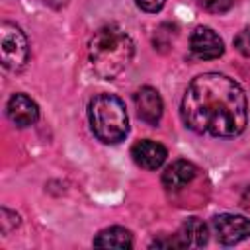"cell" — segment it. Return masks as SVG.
I'll return each mask as SVG.
<instances>
[{
  "instance_id": "obj_15",
  "label": "cell",
  "mask_w": 250,
  "mask_h": 250,
  "mask_svg": "<svg viewBox=\"0 0 250 250\" xmlns=\"http://www.w3.org/2000/svg\"><path fill=\"white\" fill-rule=\"evenodd\" d=\"M0 223H2V232L4 234H8L10 230H12V225L14 227H18L20 225V217L16 215V213H12V211H8L6 207L2 209V219H0Z\"/></svg>"
},
{
  "instance_id": "obj_4",
  "label": "cell",
  "mask_w": 250,
  "mask_h": 250,
  "mask_svg": "<svg viewBox=\"0 0 250 250\" xmlns=\"http://www.w3.org/2000/svg\"><path fill=\"white\" fill-rule=\"evenodd\" d=\"M0 59L8 70H21L29 59L27 37L16 23L2 21L0 25Z\"/></svg>"
},
{
  "instance_id": "obj_6",
  "label": "cell",
  "mask_w": 250,
  "mask_h": 250,
  "mask_svg": "<svg viewBox=\"0 0 250 250\" xmlns=\"http://www.w3.org/2000/svg\"><path fill=\"white\" fill-rule=\"evenodd\" d=\"M209 240V230L203 221L197 217L188 219L176 234L168 240H154L152 246H172V248H186V246H203Z\"/></svg>"
},
{
  "instance_id": "obj_5",
  "label": "cell",
  "mask_w": 250,
  "mask_h": 250,
  "mask_svg": "<svg viewBox=\"0 0 250 250\" xmlns=\"http://www.w3.org/2000/svg\"><path fill=\"white\" fill-rule=\"evenodd\" d=\"M213 232L217 234V240L221 244H238L240 240L250 236V219L242 217V215H230V213H223L213 217L211 221Z\"/></svg>"
},
{
  "instance_id": "obj_14",
  "label": "cell",
  "mask_w": 250,
  "mask_h": 250,
  "mask_svg": "<svg viewBox=\"0 0 250 250\" xmlns=\"http://www.w3.org/2000/svg\"><path fill=\"white\" fill-rule=\"evenodd\" d=\"M234 47L240 55L250 57V29H242L236 37H234Z\"/></svg>"
},
{
  "instance_id": "obj_13",
  "label": "cell",
  "mask_w": 250,
  "mask_h": 250,
  "mask_svg": "<svg viewBox=\"0 0 250 250\" xmlns=\"http://www.w3.org/2000/svg\"><path fill=\"white\" fill-rule=\"evenodd\" d=\"M199 6L213 14H223L232 6V0H197Z\"/></svg>"
},
{
  "instance_id": "obj_1",
  "label": "cell",
  "mask_w": 250,
  "mask_h": 250,
  "mask_svg": "<svg viewBox=\"0 0 250 250\" xmlns=\"http://www.w3.org/2000/svg\"><path fill=\"white\" fill-rule=\"evenodd\" d=\"M182 119L188 129L211 137H236L248 121L244 90L219 72L195 76L182 100Z\"/></svg>"
},
{
  "instance_id": "obj_10",
  "label": "cell",
  "mask_w": 250,
  "mask_h": 250,
  "mask_svg": "<svg viewBox=\"0 0 250 250\" xmlns=\"http://www.w3.org/2000/svg\"><path fill=\"white\" fill-rule=\"evenodd\" d=\"M8 117L14 125L18 127H29L33 125L37 119H39V107L37 104L25 96V94H14L10 100H8Z\"/></svg>"
},
{
  "instance_id": "obj_3",
  "label": "cell",
  "mask_w": 250,
  "mask_h": 250,
  "mask_svg": "<svg viewBox=\"0 0 250 250\" xmlns=\"http://www.w3.org/2000/svg\"><path fill=\"white\" fill-rule=\"evenodd\" d=\"M88 117L94 135L105 145L119 143L129 133V117L125 104L113 94L94 96L88 105Z\"/></svg>"
},
{
  "instance_id": "obj_9",
  "label": "cell",
  "mask_w": 250,
  "mask_h": 250,
  "mask_svg": "<svg viewBox=\"0 0 250 250\" xmlns=\"http://www.w3.org/2000/svg\"><path fill=\"white\" fill-rule=\"evenodd\" d=\"M131 156H133L137 166H141L145 170H156L164 164V160L168 156V150L160 143L145 139V141H139V143L133 145Z\"/></svg>"
},
{
  "instance_id": "obj_11",
  "label": "cell",
  "mask_w": 250,
  "mask_h": 250,
  "mask_svg": "<svg viewBox=\"0 0 250 250\" xmlns=\"http://www.w3.org/2000/svg\"><path fill=\"white\" fill-rule=\"evenodd\" d=\"M197 176V168L188 162V160H176L172 162L164 172H162V186L166 189H182L188 184L193 182V178Z\"/></svg>"
},
{
  "instance_id": "obj_12",
  "label": "cell",
  "mask_w": 250,
  "mask_h": 250,
  "mask_svg": "<svg viewBox=\"0 0 250 250\" xmlns=\"http://www.w3.org/2000/svg\"><path fill=\"white\" fill-rule=\"evenodd\" d=\"M94 246L102 248H131L133 246V236L127 229L123 227H109L98 232L94 238Z\"/></svg>"
},
{
  "instance_id": "obj_2",
  "label": "cell",
  "mask_w": 250,
  "mask_h": 250,
  "mask_svg": "<svg viewBox=\"0 0 250 250\" xmlns=\"http://www.w3.org/2000/svg\"><path fill=\"white\" fill-rule=\"evenodd\" d=\"M133 55L135 43L131 35L117 25H104L90 39V62L94 72L104 80H113L119 76L131 64Z\"/></svg>"
},
{
  "instance_id": "obj_16",
  "label": "cell",
  "mask_w": 250,
  "mask_h": 250,
  "mask_svg": "<svg viewBox=\"0 0 250 250\" xmlns=\"http://www.w3.org/2000/svg\"><path fill=\"white\" fill-rule=\"evenodd\" d=\"M135 2H137V6H139L143 12L154 14V12L162 10V6H164L166 0H135Z\"/></svg>"
},
{
  "instance_id": "obj_8",
  "label": "cell",
  "mask_w": 250,
  "mask_h": 250,
  "mask_svg": "<svg viewBox=\"0 0 250 250\" xmlns=\"http://www.w3.org/2000/svg\"><path fill=\"white\" fill-rule=\"evenodd\" d=\"M135 107H137V115L148 125H156L164 111L160 94L150 86H143L135 94Z\"/></svg>"
},
{
  "instance_id": "obj_7",
  "label": "cell",
  "mask_w": 250,
  "mask_h": 250,
  "mask_svg": "<svg viewBox=\"0 0 250 250\" xmlns=\"http://www.w3.org/2000/svg\"><path fill=\"white\" fill-rule=\"evenodd\" d=\"M189 49L191 53L201 61H213L219 59L225 51L223 39L211 29V27H197L189 37Z\"/></svg>"
}]
</instances>
